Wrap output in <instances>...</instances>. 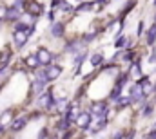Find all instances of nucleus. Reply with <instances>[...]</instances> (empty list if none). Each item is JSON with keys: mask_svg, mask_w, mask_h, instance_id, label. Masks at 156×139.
Instances as JSON below:
<instances>
[{"mask_svg": "<svg viewBox=\"0 0 156 139\" xmlns=\"http://www.w3.org/2000/svg\"><path fill=\"white\" fill-rule=\"evenodd\" d=\"M83 108L89 110V114L93 116V119H94V117H109V119H111V110H113V107H111L109 101H105V100H91Z\"/></svg>", "mask_w": 156, "mask_h": 139, "instance_id": "nucleus-1", "label": "nucleus"}, {"mask_svg": "<svg viewBox=\"0 0 156 139\" xmlns=\"http://www.w3.org/2000/svg\"><path fill=\"white\" fill-rule=\"evenodd\" d=\"M29 123H31V121H29L27 112H20V114H16V116L13 117V121L9 123L7 134H9V136H16V134H20V132H24Z\"/></svg>", "mask_w": 156, "mask_h": 139, "instance_id": "nucleus-2", "label": "nucleus"}, {"mask_svg": "<svg viewBox=\"0 0 156 139\" xmlns=\"http://www.w3.org/2000/svg\"><path fill=\"white\" fill-rule=\"evenodd\" d=\"M45 13V5L40 0H26L24 5V15L31 16V22H38V18Z\"/></svg>", "mask_w": 156, "mask_h": 139, "instance_id": "nucleus-3", "label": "nucleus"}, {"mask_svg": "<svg viewBox=\"0 0 156 139\" xmlns=\"http://www.w3.org/2000/svg\"><path fill=\"white\" fill-rule=\"evenodd\" d=\"M91 123H93V116L89 114L87 108H82L80 114L76 116V119H75V123H73V127L76 128L78 134H85L87 136V130H89Z\"/></svg>", "mask_w": 156, "mask_h": 139, "instance_id": "nucleus-4", "label": "nucleus"}, {"mask_svg": "<svg viewBox=\"0 0 156 139\" xmlns=\"http://www.w3.org/2000/svg\"><path fill=\"white\" fill-rule=\"evenodd\" d=\"M47 35L51 36L53 40H64L67 35V22L66 20H56L53 24H49Z\"/></svg>", "mask_w": 156, "mask_h": 139, "instance_id": "nucleus-5", "label": "nucleus"}, {"mask_svg": "<svg viewBox=\"0 0 156 139\" xmlns=\"http://www.w3.org/2000/svg\"><path fill=\"white\" fill-rule=\"evenodd\" d=\"M33 54L37 56L40 67H47L49 63H53V58H55V53H53L49 47H45V45H38V47L33 51Z\"/></svg>", "mask_w": 156, "mask_h": 139, "instance_id": "nucleus-6", "label": "nucleus"}, {"mask_svg": "<svg viewBox=\"0 0 156 139\" xmlns=\"http://www.w3.org/2000/svg\"><path fill=\"white\" fill-rule=\"evenodd\" d=\"M89 49H82L80 53H76L75 56H73V76H78L80 72H82V65L87 62V58H89Z\"/></svg>", "mask_w": 156, "mask_h": 139, "instance_id": "nucleus-7", "label": "nucleus"}, {"mask_svg": "<svg viewBox=\"0 0 156 139\" xmlns=\"http://www.w3.org/2000/svg\"><path fill=\"white\" fill-rule=\"evenodd\" d=\"M44 72H45V80H47V83H53V81H56V80L62 76L64 67H62L60 63H49L47 67H44Z\"/></svg>", "mask_w": 156, "mask_h": 139, "instance_id": "nucleus-8", "label": "nucleus"}, {"mask_svg": "<svg viewBox=\"0 0 156 139\" xmlns=\"http://www.w3.org/2000/svg\"><path fill=\"white\" fill-rule=\"evenodd\" d=\"M11 43H13V47L16 49V51H24L26 49V45H27V42H29V36L26 35V33H18V31H11Z\"/></svg>", "mask_w": 156, "mask_h": 139, "instance_id": "nucleus-9", "label": "nucleus"}, {"mask_svg": "<svg viewBox=\"0 0 156 139\" xmlns=\"http://www.w3.org/2000/svg\"><path fill=\"white\" fill-rule=\"evenodd\" d=\"M15 62V51L11 45H4L0 49V67H5V65H11Z\"/></svg>", "mask_w": 156, "mask_h": 139, "instance_id": "nucleus-10", "label": "nucleus"}, {"mask_svg": "<svg viewBox=\"0 0 156 139\" xmlns=\"http://www.w3.org/2000/svg\"><path fill=\"white\" fill-rule=\"evenodd\" d=\"M87 62H89V65L93 67V69H100L105 62H107V58H105V54H104V51H94L93 54H89V58H87Z\"/></svg>", "mask_w": 156, "mask_h": 139, "instance_id": "nucleus-11", "label": "nucleus"}, {"mask_svg": "<svg viewBox=\"0 0 156 139\" xmlns=\"http://www.w3.org/2000/svg\"><path fill=\"white\" fill-rule=\"evenodd\" d=\"M125 72L129 74L131 81H136L138 78L144 76V62H133V63H129V69L125 70Z\"/></svg>", "mask_w": 156, "mask_h": 139, "instance_id": "nucleus-12", "label": "nucleus"}, {"mask_svg": "<svg viewBox=\"0 0 156 139\" xmlns=\"http://www.w3.org/2000/svg\"><path fill=\"white\" fill-rule=\"evenodd\" d=\"M22 16H24V13H22V11L15 9L13 5H7V11H5V18H4V24H7V25H13L15 22L22 20Z\"/></svg>", "mask_w": 156, "mask_h": 139, "instance_id": "nucleus-13", "label": "nucleus"}, {"mask_svg": "<svg viewBox=\"0 0 156 139\" xmlns=\"http://www.w3.org/2000/svg\"><path fill=\"white\" fill-rule=\"evenodd\" d=\"M136 112H138L144 119H153V117H154V112H156V105L153 103V101H149V100H147V101L142 105Z\"/></svg>", "mask_w": 156, "mask_h": 139, "instance_id": "nucleus-14", "label": "nucleus"}, {"mask_svg": "<svg viewBox=\"0 0 156 139\" xmlns=\"http://www.w3.org/2000/svg\"><path fill=\"white\" fill-rule=\"evenodd\" d=\"M22 63H24V67H26V70L31 74V72H35L37 69H40V63L38 60H37V56L31 53V54H26L24 58H22Z\"/></svg>", "mask_w": 156, "mask_h": 139, "instance_id": "nucleus-15", "label": "nucleus"}, {"mask_svg": "<svg viewBox=\"0 0 156 139\" xmlns=\"http://www.w3.org/2000/svg\"><path fill=\"white\" fill-rule=\"evenodd\" d=\"M111 107H115L116 112H123V110H127V108H133V107H131V100H129L127 94H122L120 98H116V100L111 103Z\"/></svg>", "mask_w": 156, "mask_h": 139, "instance_id": "nucleus-16", "label": "nucleus"}, {"mask_svg": "<svg viewBox=\"0 0 156 139\" xmlns=\"http://www.w3.org/2000/svg\"><path fill=\"white\" fill-rule=\"evenodd\" d=\"M144 42H145V45H147L149 49L156 45V24H151V25L145 29V33H144Z\"/></svg>", "mask_w": 156, "mask_h": 139, "instance_id": "nucleus-17", "label": "nucleus"}, {"mask_svg": "<svg viewBox=\"0 0 156 139\" xmlns=\"http://www.w3.org/2000/svg\"><path fill=\"white\" fill-rule=\"evenodd\" d=\"M145 33V20H138V24H136V29H134V38L136 40H140L142 36Z\"/></svg>", "mask_w": 156, "mask_h": 139, "instance_id": "nucleus-18", "label": "nucleus"}, {"mask_svg": "<svg viewBox=\"0 0 156 139\" xmlns=\"http://www.w3.org/2000/svg\"><path fill=\"white\" fill-rule=\"evenodd\" d=\"M145 62H147L149 65H156V45L151 47V51L145 54Z\"/></svg>", "mask_w": 156, "mask_h": 139, "instance_id": "nucleus-19", "label": "nucleus"}, {"mask_svg": "<svg viewBox=\"0 0 156 139\" xmlns=\"http://www.w3.org/2000/svg\"><path fill=\"white\" fill-rule=\"evenodd\" d=\"M111 139H125V128H118L116 132L111 136Z\"/></svg>", "mask_w": 156, "mask_h": 139, "instance_id": "nucleus-20", "label": "nucleus"}, {"mask_svg": "<svg viewBox=\"0 0 156 139\" xmlns=\"http://www.w3.org/2000/svg\"><path fill=\"white\" fill-rule=\"evenodd\" d=\"M45 18H47L49 24H53V22H56V13H55V11H49V13L45 15Z\"/></svg>", "mask_w": 156, "mask_h": 139, "instance_id": "nucleus-21", "label": "nucleus"}, {"mask_svg": "<svg viewBox=\"0 0 156 139\" xmlns=\"http://www.w3.org/2000/svg\"><path fill=\"white\" fill-rule=\"evenodd\" d=\"M153 24H156V11H154V15H153Z\"/></svg>", "mask_w": 156, "mask_h": 139, "instance_id": "nucleus-22", "label": "nucleus"}, {"mask_svg": "<svg viewBox=\"0 0 156 139\" xmlns=\"http://www.w3.org/2000/svg\"><path fill=\"white\" fill-rule=\"evenodd\" d=\"M0 4H5V0H0Z\"/></svg>", "mask_w": 156, "mask_h": 139, "instance_id": "nucleus-23", "label": "nucleus"}, {"mask_svg": "<svg viewBox=\"0 0 156 139\" xmlns=\"http://www.w3.org/2000/svg\"><path fill=\"white\" fill-rule=\"evenodd\" d=\"M2 90H4V87H2V85H0V92H2Z\"/></svg>", "mask_w": 156, "mask_h": 139, "instance_id": "nucleus-24", "label": "nucleus"}, {"mask_svg": "<svg viewBox=\"0 0 156 139\" xmlns=\"http://www.w3.org/2000/svg\"><path fill=\"white\" fill-rule=\"evenodd\" d=\"M2 139H4V137H2ZM5 139H9V137H7V136H5Z\"/></svg>", "mask_w": 156, "mask_h": 139, "instance_id": "nucleus-25", "label": "nucleus"}]
</instances>
